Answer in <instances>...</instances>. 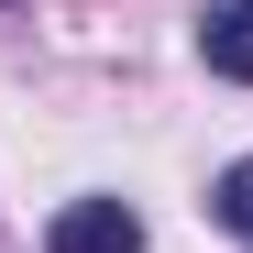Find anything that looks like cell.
I'll use <instances>...</instances> for the list:
<instances>
[{
	"instance_id": "1",
	"label": "cell",
	"mask_w": 253,
	"mask_h": 253,
	"mask_svg": "<svg viewBox=\"0 0 253 253\" xmlns=\"http://www.w3.org/2000/svg\"><path fill=\"white\" fill-rule=\"evenodd\" d=\"M44 253H143V220L121 198H66L55 231H44Z\"/></svg>"
},
{
	"instance_id": "2",
	"label": "cell",
	"mask_w": 253,
	"mask_h": 253,
	"mask_svg": "<svg viewBox=\"0 0 253 253\" xmlns=\"http://www.w3.org/2000/svg\"><path fill=\"white\" fill-rule=\"evenodd\" d=\"M198 55H209V77L253 88V0H209L198 11Z\"/></svg>"
},
{
	"instance_id": "3",
	"label": "cell",
	"mask_w": 253,
	"mask_h": 253,
	"mask_svg": "<svg viewBox=\"0 0 253 253\" xmlns=\"http://www.w3.org/2000/svg\"><path fill=\"white\" fill-rule=\"evenodd\" d=\"M209 220H220V231H253V154H242V165H220V187H209Z\"/></svg>"
}]
</instances>
